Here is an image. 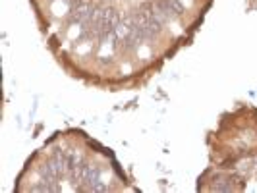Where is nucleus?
<instances>
[{
    "label": "nucleus",
    "instance_id": "f257e3e1",
    "mask_svg": "<svg viewBox=\"0 0 257 193\" xmlns=\"http://www.w3.org/2000/svg\"><path fill=\"white\" fill-rule=\"evenodd\" d=\"M155 4L170 22L172 20H180L182 16L186 14V10H188V6L182 0H155Z\"/></svg>",
    "mask_w": 257,
    "mask_h": 193
},
{
    "label": "nucleus",
    "instance_id": "f03ea898",
    "mask_svg": "<svg viewBox=\"0 0 257 193\" xmlns=\"http://www.w3.org/2000/svg\"><path fill=\"white\" fill-rule=\"evenodd\" d=\"M213 189H215V191H232L234 185H232L230 178H217L215 183H213Z\"/></svg>",
    "mask_w": 257,
    "mask_h": 193
}]
</instances>
